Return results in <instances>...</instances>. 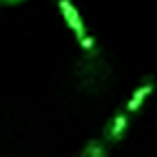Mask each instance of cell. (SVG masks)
Masks as SVG:
<instances>
[{"mask_svg": "<svg viewBox=\"0 0 157 157\" xmlns=\"http://www.w3.org/2000/svg\"><path fill=\"white\" fill-rule=\"evenodd\" d=\"M129 112L127 110H118L105 125H103V131H101V136L108 140V144L112 146V144H118L121 140H125V133H127V129H129Z\"/></svg>", "mask_w": 157, "mask_h": 157, "instance_id": "obj_2", "label": "cell"}, {"mask_svg": "<svg viewBox=\"0 0 157 157\" xmlns=\"http://www.w3.org/2000/svg\"><path fill=\"white\" fill-rule=\"evenodd\" d=\"M110 78H112V69H110V63L103 58L101 50L84 52L73 67V82L82 93L95 95L105 90L110 84Z\"/></svg>", "mask_w": 157, "mask_h": 157, "instance_id": "obj_1", "label": "cell"}, {"mask_svg": "<svg viewBox=\"0 0 157 157\" xmlns=\"http://www.w3.org/2000/svg\"><path fill=\"white\" fill-rule=\"evenodd\" d=\"M108 148H110V144H108V140L101 136V138H93V140H88L86 144H84V148H82V157H105L108 155Z\"/></svg>", "mask_w": 157, "mask_h": 157, "instance_id": "obj_5", "label": "cell"}, {"mask_svg": "<svg viewBox=\"0 0 157 157\" xmlns=\"http://www.w3.org/2000/svg\"><path fill=\"white\" fill-rule=\"evenodd\" d=\"M155 88H157V80L153 78V75H146L138 86H136V90L131 93V97L127 99V103H125V110L129 112V114H138L140 110H142V105H144V101L155 93Z\"/></svg>", "mask_w": 157, "mask_h": 157, "instance_id": "obj_4", "label": "cell"}, {"mask_svg": "<svg viewBox=\"0 0 157 157\" xmlns=\"http://www.w3.org/2000/svg\"><path fill=\"white\" fill-rule=\"evenodd\" d=\"M2 5H20V2H26V0H0Z\"/></svg>", "mask_w": 157, "mask_h": 157, "instance_id": "obj_6", "label": "cell"}, {"mask_svg": "<svg viewBox=\"0 0 157 157\" xmlns=\"http://www.w3.org/2000/svg\"><path fill=\"white\" fill-rule=\"evenodd\" d=\"M58 2V9H60V15H63V20H65V24H67V28L75 35V39L78 41H82L88 33H86V26H84V20H82V15H80V11L75 9V5H73V0H56Z\"/></svg>", "mask_w": 157, "mask_h": 157, "instance_id": "obj_3", "label": "cell"}]
</instances>
